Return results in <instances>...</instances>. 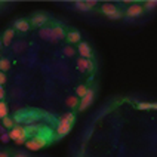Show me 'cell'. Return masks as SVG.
Returning a JSON list of instances; mask_svg holds the SVG:
<instances>
[{
    "label": "cell",
    "mask_w": 157,
    "mask_h": 157,
    "mask_svg": "<svg viewBox=\"0 0 157 157\" xmlns=\"http://www.w3.org/2000/svg\"><path fill=\"white\" fill-rule=\"evenodd\" d=\"M13 36H15L13 28H8V30L5 31L3 37H2V43L5 44V46H9V44L12 43V39H13Z\"/></svg>",
    "instance_id": "8fae6325"
},
{
    "label": "cell",
    "mask_w": 157,
    "mask_h": 157,
    "mask_svg": "<svg viewBox=\"0 0 157 157\" xmlns=\"http://www.w3.org/2000/svg\"><path fill=\"white\" fill-rule=\"evenodd\" d=\"M62 119H65L68 123H71V124H73V123H74V120H76V116H74L73 113H67V114H64V116H62Z\"/></svg>",
    "instance_id": "484cf974"
},
{
    "label": "cell",
    "mask_w": 157,
    "mask_h": 157,
    "mask_svg": "<svg viewBox=\"0 0 157 157\" xmlns=\"http://www.w3.org/2000/svg\"><path fill=\"white\" fill-rule=\"evenodd\" d=\"M9 68H10V61L6 59V58H2V59H0V71L5 73V71H8Z\"/></svg>",
    "instance_id": "ffe728a7"
},
{
    "label": "cell",
    "mask_w": 157,
    "mask_h": 157,
    "mask_svg": "<svg viewBox=\"0 0 157 157\" xmlns=\"http://www.w3.org/2000/svg\"><path fill=\"white\" fill-rule=\"evenodd\" d=\"M6 82H8V77H6V74L0 71V86H3V85H5Z\"/></svg>",
    "instance_id": "4316f807"
},
{
    "label": "cell",
    "mask_w": 157,
    "mask_h": 157,
    "mask_svg": "<svg viewBox=\"0 0 157 157\" xmlns=\"http://www.w3.org/2000/svg\"><path fill=\"white\" fill-rule=\"evenodd\" d=\"M74 8L80 10V12H89V10H92V9L87 6L86 2H82V0H77V2H74Z\"/></svg>",
    "instance_id": "5bb4252c"
},
{
    "label": "cell",
    "mask_w": 157,
    "mask_h": 157,
    "mask_svg": "<svg viewBox=\"0 0 157 157\" xmlns=\"http://www.w3.org/2000/svg\"><path fill=\"white\" fill-rule=\"evenodd\" d=\"M13 157H27L25 154H17V156H13Z\"/></svg>",
    "instance_id": "836d02e7"
},
{
    "label": "cell",
    "mask_w": 157,
    "mask_h": 157,
    "mask_svg": "<svg viewBox=\"0 0 157 157\" xmlns=\"http://www.w3.org/2000/svg\"><path fill=\"white\" fill-rule=\"evenodd\" d=\"M2 122H3V126L8 128V129H13V128H15V122H13V119H10V117H5Z\"/></svg>",
    "instance_id": "44dd1931"
},
{
    "label": "cell",
    "mask_w": 157,
    "mask_h": 157,
    "mask_svg": "<svg viewBox=\"0 0 157 157\" xmlns=\"http://www.w3.org/2000/svg\"><path fill=\"white\" fill-rule=\"evenodd\" d=\"M94 96H95L94 89H90V87H89V90H87L86 96H85V98H82V101H80V104H78V110H80V111L86 110L87 107L94 102Z\"/></svg>",
    "instance_id": "5b68a950"
},
{
    "label": "cell",
    "mask_w": 157,
    "mask_h": 157,
    "mask_svg": "<svg viewBox=\"0 0 157 157\" xmlns=\"http://www.w3.org/2000/svg\"><path fill=\"white\" fill-rule=\"evenodd\" d=\"M48 22V17L42 13V12H39V13H34L33 17H31V25L34 27H42L43 24Z\"/></svg>",
    "instance_id": "9c48e42d"
},
{
    "label": "cell",
    "mask_w": 157,
    "mask_h": 157,
    "mask_svg": "<svg viewBox=\"0 0 157 157\" xmlns=\"http://www.w3.org/2000/svg\"><path fill=\"white\" fill-rule=\"evenodd\" d=\"M77 51H78L80 58H85V59H90L92 58V48L89 46L87 42H80Z\"/></svg>",
    "instance_id": "277c9868"
},
{
    "label": "cell",
    "mask_w": 157,
    "mask_h": 157,
    "mask_svg": "<svg viewBox=\"0 0 157 157\" xmlns=\"http://www.w3.org/2000/svg\"><path fill=\"white\" fill-rule=\"evenodd\" d=\"M8 113H9L8 104L5 101H0V119L3 120L5 117H8Z\"/></svg>",
    "instance_id": "e0dca14e"
},
{
    "label": "cell",
    "mask_w": 157,
    "mask_h": 157,
    "mask_svg": "<svg viewBox=\"0 0 157 157\" xmlns=\"http://www.w3.org/2000/svg\"><path fill=\"white\" fill-rule=\"evenodd\" d=\"M71 123H68L65 119H62L61 117V120H59V123H58V126H56V133L59 135V136H65L68 132L71 131Z\"/></svg>",
    "instance_id": "52a82bcc"
},
{
    "label": "cell",
    "mask_w": 157,
    "mask_h": 157,
    "mask_svg": "<svg viewBox=\"0 0 157 157\" xmlns=\"http://www.w3.org/2000/svg\"><path fill=\"white\" fill-rule=\"evenodd\" d=\"M0 157H8V153H0Z\"/></svg>",
    "instance_id": "d6a6232c"
},
{
    "label": "cell",
    "mask_w": 157,
    "mask_h": 157,
    "mask_svg": "<svg viewBox=\"0 0 157 157\" xmlns=\"http://www.w3.org/2000/svg\"><path fill=\"white\" fill-rule=\"evenodd\" d=\"M13 28L17 31H21V33H27L30 30V24H28L27 19H18V21L13 22Z\"/></svg>",
    "instance_id": "30bf717a"
},
{
    "label": "cell",
    "mask_w": 157,
    "mask_h": 157,
    "mask_svg": "<svg viewBox=\"0 0 157 157\" xmlns=\"http://www.w3.org/2000/svg\"><path fill=\"white\" fill-rule=\"evenodd\" d=\"M25 48H27V43H25V42H18V43L13 46V51H15L17 53H19V52H22Z\"/></svg>",
    "instance_id": "d4e9b609"
},
{
    "label": "cell",
    "mask_w": 157,
    "mask_h": 157,
    "mask_svg": "<svg viewBox=\"0 0 157 157\" xmlns=\"http://www.w3.org/2000/svg\"><path fill=\"white\" fill-rule=\"evenodd\" d=\"M76 64H77L78 71H82V73L83 71H89L90 73V71H94V67H95L92 59H85V58H78Z\"/></svg>",
    "instance_id": "8992f818"
},
{
    "label": "cell",
    "mask_w": 157,
    "mask_h": 157,
    "mask_svg": "<svg viewBox=\"0 0 157 157\" xmlns=\"http://www.w3.org/2000/svg\"><path fill=\"white\" fill-rule=\"evenodd\" d=\"M87 90H89L87 86H85V85H78V86L76 87V95L80 96V98H85L87 94Z\"/></svg>",
    "instance_id": "ac0fdd59"
},
{
    "label": "cell",
    "mask_w": 157,
    "mask_h": 157,
    "mask_svg": "<svg viewBox=\"0 0 157 157\" xmlns=\"http://www.w3.org/2000/svg\"><path fill=\"white\" fill-rule=\"evenodd\" d=\"M156 8H157V0H147L145 5H144V9H147V10H153Z\"/></svg>",
    "instance_id": "603a6c76"
},
{
    "label": "cell",
    "mask_w": 157,
    "mask_h": 157,
    "mask_svg": "<svg viewBox=\"0 0 157 157\" xmlns=\"http://www.w3.org/2000/svg\"><path fill=\"white\" fill-rule=\"evenodd\" d=\"M53 34H55V37H56V40L59 42V40H62L64 37H67V34H65V31H64V28L59 25L53 27Z\"/></svg>",
    "instance_id": "9a60e30c"
},
{
    "label": "cell",
    "mask_w": 157,
    "mask_h": 157,
    "mask_svg": "<svg viewBox=\"0 0 157 157\" xmlns=\"http://www.w3.org/2000/svg\"><path fill=\"white\" fill-rule=\"evenodd\" d=\"M122 17H123V12L120 10V9H117L114 13H111L110 17H107L108 19H111V21H117V19H122Z\"/></svg>",
    "instance_id": "cb8c5ba5"
},
{
    "label": "cell",
    "mask_w": 157,
    "mask_h": 157,
    "mask_svg": "<svg viewBox=\"0 0 157 157\" xmlns=\"http://www.w3.org/2000/svg\"><path fill=\"white\" fill-rule=\"evenodd\" d=\"M39 36H40V39H43L46 42H51V43H56V42H58L56 37H55V34H53L52 27H43V28H40Z\"/></svg>",
    "instance_id": "3957f363"
},
{
    "label": "cell",
    "mask_w": 157,
    "mask_h": 157,
    "mask_svg": "<svg viewBox=\"0 0 157 157\" xmlns=\"http://www.w3.org/2000/svg\"><path fill=\"white\" fill-rule=\"evenodd\" d=\"M3 133H5V126L0 124V135H3Z\"/></svg>",
    "instance_id": "1f68e13d"
},
{
    "label": "cell",
    "mask_w": 157,
    "mask_h": 157,
    "mask_svg": "<svg viewBox=\"0 0 157 157\" xmlns=\"http://www.w3.org/2000/svg\"><path fill=\"white\" fill-rule=\"evenodd\" d=\"M65 104H67V107H70V108H76V107H78L80 101L77 99V96H68Z\"/></svg>",
    "instance_id": "d6986e66"
},
{
    "label": "cell",
    "mask_w": 157,
    "mask_h": 157,
    "mask_svg": "<svg viewBox=\"0 0 157 157\" xmlns=\"http://www.w3.org/2000/svg\"><path fill=\"white\" fill-rule=\"evenodd\" d=\"M86 3H87V6H89L90 9L94 8V6H96V5H98V2H96V0H87Z\"/></svg>",
    "instance_id": "f546056e"
},
{
    "label": "cell",
    "mask_w": 157,
    "mask_h": 157,
    "mask_svg": "<svg viewBox=\"0 0 157 157\" xmlns=\"http://www.w3.org/2000/svg\"><path fill=\"white\" fill-rule=\"evenodd\" d=\"M140 110H157V102H138Z\"/></svg>",
    "instance_id": "2e32d148"
},
{
    "label": "cell",
    "mask_w": 157,
    "mask_h": 157,
    "mask_svg": "<svg viewBox=\"0 0 157 157\" xmlns=\"http://www.w3.org/2000/svg\"><path fill=\"white\" fill-rule=\"evenodd\" d=\"M142 12H144V6H141L140 3H133V5H131L129 8L126 9V15L131 18L140 17Z\"/></svg>",
    "instance_id": "ba28073f"
},
{
    "label": "cell",
    "mask_w": 157,
    "mask_h": 157,
    "mask_svg": "<svg viewBox=\"0 0 157 157\" xmlns=\"http://www.w3.org/2000/svg\"><path fill=\"white\" fill-rule=\"evenodd\" d=\"M25 145H27V148L28 150L37 151V150H40L42 147L46 145V140H44L43 136H40V135H36V136H33L30 141H27Z\"/></svg>",
    "instance_id": "7a4b0ae2"
},
{
    "label": "cell",
    "mask_w": 157,
    "mask_h": 157,
    "mask_svg": "<svg viewBox=\"0 0 157 157\" xmlns=\"http://www.w3.org/2000/svg\"><path fill=\"white\" fill-rule=\"evenodd\" d=\"M67 40L70 43H80V33L77 30H73V31H68L67 33Z\"/></svg>",
    "instance_id": "4fadbf2b"
},
{
    "label": "cell",
    "mask_w": 157,
    "mask_h": 157,
    "mask_svg": "<svg viewBox=\"0 0 157 157\" xmlns=\"http://www.w3.org/2000/svg\"><path fill=\"white\" fill-rule=\"evenodd\" d=\"M62 53L65 55V56H74L76 55V51H74V48H71V46H64V49H62Z\"/></svg>",
    "instance_id": "7402d4cb"
},
{
    "label": "cell",
    "mask_w": 157,
    "mask_h": 157,
    "mask_svg": "<svg viewBox=\"0 0 157 157\" xmlns=\"http://www.w3.org/2000/svg\"><path fill=\"white\" fill-rule=\"evenodd\" d=\"M25 131H27V133H34V132L39 131V128L37 126H27Z\"/></svg>",
    "instance_id": "83f0119b"
},
{
    "label": "cell",
    "mask_w": 157,
    "mask_h": 157,
    "mask_svg": "<svg viewBox=\"0 0 157 157\" xmlns=\"http://www.w3.org/2000/svg\"><path fill=\"white\" fill-rule=\"evenodd\" d=\"M2 46H3V43H2V39H0V49H2Z\"/></svg>",
    "instance_id": "e575fe53"
},
{
    "label": "cell",
    "mask_w": 157,
    "mask_h": 157,
    "mask_svg": "<svg viewBox=\"0 0 157 157\" xmlns=\"http://www.w3.org/2000/svg\"><path fill=\"white\" fill-rule=\"evenodd\" d=\"M9 136H10V140H13L17 144H25L27 138H28V133H27L25 128L15 126L13 129H10V132H9Z\"/></svg>",
    "instance_id": "6da1fadb"
},
{
    "label": "cell",
    "mask_w": 157,
    "mask_h": 157,
    "mask_svg": "<svg viewBox=\"0 0 157 157\" xmlns=\"http://www.w3.org/2000/svg\"><path fill=\"white\" fill-rule=\"evenodd\" d=\"M116 10H117V8H116V5H113V3H104V5L101 6V12L104 13L105 17H110Z\"/></svg>",
    "instance_id": "7c38bea8"
},
{
    "label": "cell",
    "mask_w": 157,
    "mask_h": 157,
    "mask_svg": "<svg viewBox=\"0 0 157 157\" xmlns=\"http://www.w3.org/2000/svg\"><path fill=\"white\" fill-rule=\"evenodd\" d=\"M0 141H2V142H5V144H6V142H9V141H10L9 133H3V135H0Z\"/></svg>",
    "instance_id": "f1b7e54d"
},
{
    "label": "cell",
    "mask_w": 157,
    "mask_h": 157,
    "mask_svg": "<svg viewBox=\"0 0 157 157\" xmlns=\"http://www.w3.org/2000/svg\"><path fill=\"white\" fill-rule=\"evenodd\" d=\"M5 95H6L5 89H3V86H0V101H3V99H5Z\"/></svg>",
    "instance_id": "4dcf8cb0"
}]
</instances>
